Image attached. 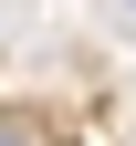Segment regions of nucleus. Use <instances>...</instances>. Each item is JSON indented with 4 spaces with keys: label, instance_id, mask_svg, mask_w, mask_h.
<instances>
[{
    "label": "nucleus",
    "instance_id": "f257e3e1",
    "mask_svg": "<svg viewBox=\"0 0 136 146\" xmlns=\"http://www.w3.org/2000/svg\"><path fill=\"white\" fill-rule=\"evenodd\" d=\"M126 11H136V0H126Z\"/></svg>",
    "mask_w": 136,
    "mask_h": 146
}]
</instances>
